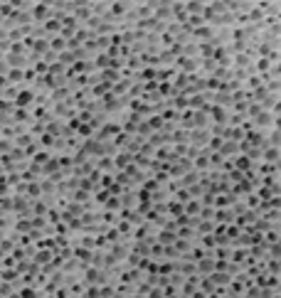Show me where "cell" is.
Returning <instances> with one entry per match:
<instances>
[{
  "label": "cell",
  "instance_id": "1",
  "mask_svg": "<svg viewBox=\"0 0 281 298\" xmlns=\"http://www.w3.org/2000/svg\"><path fill=\"white\" fill-rule=\"evenodd\" d=\"M30 99H32V96H30V94H20V106H25V104H27V101H30Z\"/></svg>",
  "mask_w": 281,
  "mask_h": 298
}]
</instances>
